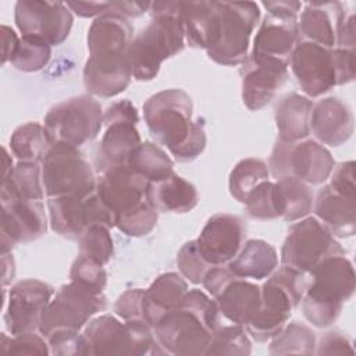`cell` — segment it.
Listing matches in <instances>:
<instances>
[{"instance_id":"obj_43","label":"cell","mask_w":356,"mask_h":356,"mask_svg":"<svg viewBox=\"0 0 356 356\" xmlns=\"http://www.w3.org/2000/svg\"><path fill=\"white\" fill-rule=\"evenodd\" d=\"M70 281L79 284L93 293H103L107 285V271L99 261L78 254L71 266Z\"/></svg>"},{"instance_id":"obj_4","label":"cell","mask_w":356,"mask_h":356,"mask_svg":"<svg viewBox=\"0 0 356 356\" xmlns=\"http://www.w3.org/2000/svg\"><path fill=\"white\" fill-rule=\"evenodd\" d=\"M152 19L131 42L128 61L132 78L152 81L164 60L181 53L185 46L182 1H156L149 8Z\"/></svg>"},{"instance_id":"obj_50","label":"cell","mask_w":356,"mask_h":356,"mask_svg":"<svg viewBox=\"0 0 356 356\" xmlns=\"http://www.w3.org/2000/svg\"><path fill=\"white\" fill-rule=\"evenodd\" d=\"M316 355H346L353 353V345L348 335L339 331H330L316 343Z\"/></svg>"},{"instance_id":"obj_41","label":"cell","mask_w":356,"mask_h":356,"mask_svg":"<svg viewBox=\"0 0 356 356\" xmlns=\"http://www.w3.org/2000/svg\"><path fill=\"white\" fill-rule=\"evenodd\" d=\"M51 57V46L46 42L31 38L21 36L18 47L11 57V65L22 72H36L47 65Z\"/></svg>"},{"instance_id":"obj_53","label":"cell","mask_w":356,"mask_h":356,"mask_svg":"<svg viewBox=\"0 0 356 356\" xmlns=\"http://www.w3.org/2000/svg\"><path fill=\"white\" fill-rule=\"evenodd\" d=\"M356 29H355V15L350 13L346 15L343 22L341 24L338 33H337V42L335 47L355 51V43H356Z\"/></svg>"},{"instance_id":"obj_34","label":"cell","mask_w":356,"mask_h":356,"mask_svg":"<svg viewBox=\"0 0 356 356\" xmlns=\"http://www.w3.org/2000/svg\"><path fill=\"white\" fill-rule=\"evenodd\" d=\"M128 165L149 182H157L174 174V161L153 142H142L129 157Z\"/></svg>"},{"instance_id":"obj_49","label":"cell","mask_w":356,"mask_h":356,"mask_svg":"<svg viewBox=\"0 0 356 356\" xmlns=\"http://www.w3.org/2000/svg\"><path fill=\"white\" fill-rule=\"evenodd\" d=\"M330 186L348 196L356 197V186H355V161H342L338 165L334 167L331 175H330Z\"/></svg>"},{"instance_id":"obj_1","label":"cell","mask_w":356,"mask_h":356,"mask_svg":"<svg viewBox=\"0 0 356 356\" xmlns=\"http://www.w3.org/2000/svg\"><path fill=\"white\" fill-rule=\"evenodd\" d=\"M134 28L128 18L106 11L88 29L89 58L83 67V85L90 96L114 97L132 79L128 50Z\"/></svg>"},{"instance_id":"obj_37","label":"cell","mask_w":356,"mask_h":356,"mask_svg":"<svg viewBox=\"0 0 356 356\" xmlns=\"http://www.w3.org/2000/svg\"><path fill=\"white\" fill-rule=\"evenodd\" d=\"M270 171L267 164L256 157H248L235 164L229 172L228 189L231 196L245 203L250 192L263 181H267Z\"/></svg>"},{"instance_id":"obj_13","label":"cell","mask_w":356,"mask_h":356,"mask_svg":"<svg viewBox=\"0 0 356 356\" xmlns=\"http://www.w3.org/2000/svg\"><path fill=\"white\" fill-rule=\"evenodd\" d=\"M103 114L102 104L93 96L79 95L54 104L43 122L54 142L81 147L99 135Z\"/></svg>"},{"instance_id":"obj_32","label":"cell","mask_w":356,"mask_h":356,"mask_svg":"<svg viewBox=\"0 0 356 356\" xmlns=\"http://www.w3.org/2000/svg\"><path fill=\"white\" fill-rule=\"evenodd\" d=\"M54 139L44 124L29 121L14 129L10 138V149L18 161L40 163L53 146Z\"/></svg>"},{"instance_id":"obj_24","label":"cell","mask_w":356,"mask_h":356,"mask_svg":"<svg viewBox=\"0 0 356 356\" xmlns=\"http://www.w3.org/2000/svg\"><path fill=\"white\" fill-rule=\"evenodd\" d=\"M299 40L298 18H280L267 14L256 32L250 54L275 58L289 65L291 54Z\"/></svg>"},{"instance_id":"obj_22","label":"cell","mask_w":356,"mask_h":356,"mask_svg":"<svg viewBox=\"0 0 356 356\" xmlns=\"http://www.w3.org/2000/svg\"><path fill=\"white\" fill-rule=\"evenodd\" d=\"M246 238V224L239 216L214 214L202 228L196 243L211 266L228 264L241 250Z\"/></svg>"},{"instance_id":"obj_36","label":"cell","mask_w":356,"mask_h":356,"mask_svg":"<svg viewBox=\"0 0 356 356\" xmlns=\"http://www.w3.org/2000/svg\"><path fill=\"white\" fill-rule=\"evenodd\" d=\"M275 184L280 189L284 206L282 220L295 222L307 217V214L313 210L314 203V196L310 186L292 177L275 179Z\"/></svg>"},{"instance_id":"obj_48","label":"cell","mask_w":356,"mask_h":356,"mask_svg":"<svg viewBox=\"0 0 356 356\" xmlns=\"http://www.w3.org/2000/svg\"><path fill=\"white\" fill-rule=\"evenodd\" d=\"M143 291L145 289L142 288H132L122 292L114 305V312L117 317H120L121 320L143 318L142 317Z\"/></svg>"},{"instance_id":"obj_16","label":"cell","mask_w":356,"mask_h":356,"mask_svg":"<svg viewBox=\"0 0 356 356\" xmlns=\"http://www.w3.org/2000/svg\"><path fill=\"white\" fill-rule=\"evenodd\" d=\"M51 229L63 238L78 241L83 231L93 224L114 228L117 217L95 192L88 197L60 196L47 200Z\"/></svg>"},{"instance_id":"obj_31","label":"cell","mask_w":356,"mask_h":356,"mask_svg":"<svg viewBox=\"0 0 356 356\" xmlns=\"http://www.w3.org/2000/svg\"><path fill=\"white\" fill-rule=\"evenodd\" d=\"M149 199L159 213H188L199 202V195L193 184L175 172L165 179L152 182Z\"/></svg>"},{"instance_id":"obj_18","label":"cell","mask_w":356,"mask_h":356,"mask_svg":"<svg viewBox=\"0 0 356 356\" xmlns=\"http://www.w3.org/2000/svg\"><path fill=\"white\" fill-rule=\"evenodd\" d=\"M54 288L44 281L26 278L8 292L4 323L11 335L39 331L42 314L54 296Z\"/></svg>"},{"instance_id":"obj_19","label":"cell","mask_w":356,"mask_h":356,"mask_svg":"<svg viewBox=\"0 0 356 356\" xmlns=\"http://www.w3.org/2000/svg\"><path fill=\"white\" fill-rule=\"evenodd\" d=\"M150 184L129 165H117L103 171L97 178L96 193L118 220L150 202Z\"/></svg>"},{"instance_id":"obj_30","label":"cell","mask_w":356,"mask_h":356,"mask_svg":"<svg viewBox=\"0 0 356 356\" xmlns=\"http://www.w3.org/2000/svg\"><path fill=\"white\" fill-rule=\"evenodd\" d=\"M239 278L266 280L278 267V254L273 245L263 239L243 242L238 254L227 264Z\"/></svg>"},{"instance_id":"obj_56","label":"cell","mask_w":356,"mask_h":356,"mask_svg":"<svg viewBox=\"0 0 356 356\" xmlns=\"http://www.w3.org/2000/svg\"><path fill=\"white\" fill-rule=\"evenodd\" d=\"M1 39H3V58H1V63L6 64L14 56V53L18 47V43H19V38L17 36L14 29H11L7 25H1Z\"/></svg>"},{"instance_id":"obj_2","label":"cell","mask_w":356,"mask_h":356,"mask_svg":"<svg viewBox=\"0 0 356 356\" xmlns=\"http://www.w3.org/2000/svg\"><path fill=\"white\" fill-rule=\"evenodd\" d=\"M143 118L153 138L179 163L197 159L207 143L204 124L193 120L192 97L182 89H165L143 104Z\"/></svg>"},{"instance_id":"obj_38","label":"cell","mask_w":356,"mask_h":356,"mask_svg":"<svg viewBox=\"0 0 356 356\" xmlns=\"http://www.w3.org/2000/svg\"><path fill=\"white\" fill-rule=\"evenodd\" d=\"M314 331L298 321L285 324L284 328L270 339V355H313L316 352Z\"/></svg>"},{"instance_id":"obj_39","label":"cell","mask_w":356,"mask_h":356,"mask_svg":"<svg viewBox=\"0 0 356 356\" xmlns=\"http://www.w3.org/2000/svg\"><path fill=\"white\" fill-rule=\"evenodd\" d=\"M248 214L256 220L282 218L284 206L275 181H263L245 200Z\"/></svg>"},{"instance_id":"obj_57","label":"cell","mask_w":356,"mask_h":356,"mask_svg":"<svg viewBox=\"0 0 356 356\" xmlns=\"http://www.w3.org/2000/svg\"><path fill=\"white\" fill-rule=\"evenodd\" d=\"M15 275V261L13 257V253H3L1 254V286L6 288L8 284H11L13 278Z\"/></svg>"},{"instance_id":"obj_44","label":"cell","mask_w":356,"mask_h":356,"mask_svg":"<svg viewBox=\"0 0 356 356\" xmlns=\"http://www.w3.org/2000/svg\"><path fill=\"white\" fill-rule=\"evenodd\" d=\"M177 266L179 274L189 282L197 285L202 284L211 266L199 252L196 239L189 241L181 246L177 254Z\"/></svg>"},{"instance_id":"obj_7","label":"cell","mask_w":356,"mask_h":356,"mask_svg":"<svg viewBox=\"0 0 356 356\" xmlns=\"http://www.w3.org/2000/svg\"><path fill=\"white\" fill-rule=\"evenodd\" d=\"M289 67L306 97H318L355 79V51L300 39L291 54Z\"/></svg>"},{"instance_id":"obj_10","label":"cell","mask_w":356,"mask_h":356,"mask_svg":"<svg viewBox=\"0 0 356 356\" xmlns=\"http://www.w3.org/2000/svg\"><path fill=\"white\" fill-rule=\"evenodd\" d=\"M44 195L50 197H88L96 192L97 179L79 147L54 142L42 161Z\"/></svg>"},{"instance_id":"obj_21","label":"cell","mask_w":356,"mask_h":356,"mask_svg":"<svg viewBox=\"0 0 356 356\" xmlns=\"http://www.w3.org/2000/svg\"><path fill=\"white\" fill-rule=\"evenodd\" d=\"M288 64L249 54L241 68L242 102L250 111L266 107L289 78Z\"/></svg>"},{"instance_id":"obj_45","label":"cell","mask_w":356,"mask_h":356,"mask_svg":"<svg viewBox=\"0 0 356 356\" xmlns=\"http://www.w3.org/2000/svg\"><path fill=\"white\" fill-rule=\"evenodd\" d=\"M157 218L159 211L152 204V202H147L134 213L118 218L115 227L128 236L140 238L153 231L157 224Z\"/></svg>"},{"instance_id":"obj_47","label":"cell","mask_w":356,"mask_h":356,"mask_svg":"<svg viewBox=\"0 0 356 356\" xmlns=\"http://www.w3.org/2000/svg\"><path fill=\"white\" fill-rule=\"evenodd\" d=\"M50 353L57 356L89 355L88 343L81 331H57L46 338Z\"/></svg>"},{"instance_id":"obj_14","label":"cell","mask_w":356,"mask_h":356,"mask_svg":"<svg viewBox=\"0 0 356 356\" xmlns=\"http://www.w3.org/2000/svg\"><path fill=\"white\" fill-rule=\"evenodd\" d=\"M106 306L107 302L103 293H93L70 281L58 288L44 309L39 332L47 338L57 331H81Z\"/></svg>"},{"instance_id":"obj_28","label":"cell","mask_w":356,"mask_h":356,"mask_svg":"<svg viewBox=\"0 0 356 356\" xmlns=\"http://www.w3.org/2000/svg\"><path fill=\"white\" fill-rule=\"evenodd\" d=\"M214 300L221 316L232 324L245 327L260 309L261 289L254 282L243 278H235L217 298H214Z\"/></svg>"},{"instance_id":"obj_29","label":"cell","mask_w":356,"mask_h":356,"mask_svg":"<svg viewBox=\"0 0 356 356\" xmlns=\"http://www.w3.org/2000/svg\"><path fill=\"white\" fill-rule=\"evenodd\" d=\"M313 102L299 93L284 96L275 106V125L278 140L295 143L310 135V114Z\"/></svg>"},{"instance_id":"obj_27","label":"cell","mask_w":356,"mask_h":356,"mask_svg":"<svg viewBox=\"0 0 356 356\" xmlns=\"http://www.w3.org/2000/svg\"><path fill=\"white\" fill-rule=\"evenodd\" d=\"M188 292L186 280L174 271L160 274L142 296V317L153 328Z\"/></svg>"},{"instance_id":"obj_20","label":"cell","mask_w":356,"mask_h":356,"mask_svg":"<svg viewBox=\"0 0 356 356\" xmlns=\"http://www.w3.org/2000/svg\"><path fill=\"white\" fill-rule=\"evenodd\" d=\"M47 229V217L42 200H1L0 253H8L17 243L36 241Z\"/></svg>"},{"instance_id":"obj_9","label":"cell","mask_w":356,"mask_h":356,"mask_svg":"<svg viewBox=\"0 0 356 356\" xmlns=\"http://www.w3.org/2000/svg\"><path fill=\"white\" fill-rule=\"evenodd\" d=\"M89 355H164L153 328L143 320H120L113 314L92 318L83 327Z\"/></svg>"},{"instance_id":"obj_46","label":"cell","mask_w":356,"mask_h":356,"mask_svg":"<svg viewBox=\"0 0 356 356\" xmlns=\"http://www.w3.org/2000/svg\"><path fill=\"white\" fill-rule=\"evenodd\" d=\"M1 352L7 355H40L50 353L47 339L39 332H24L7 337L1 334Z\"/></svg>"},{"instance_id":"obj_23","label":"cell","mask_w":356,"mask_h":356,"mask_svg":"<svg viewBox=\"0 0 356 356\" xmlns=\"http://www.w3.org/2000/svg\"><path fill=\"white\" fill-rule=\"evenodd\" d=\"M355 131L350 107L339 97L330 96L313 103L310 132L321 145L338 147L348 142Z\"/></svg>"},{"instance_id":"obj_17","label":"cell","mask_w":356,"mask_h":356,"mask_svg":"<svg viewBox=\"0 0 356 356\" xmlns=\"http://www.w3.org/2000/svg\"><path fill=\"white\" fill-rule=\"evenodd\" d=\"M14 21L22 36L58 46L70 36L74 17L67 4L60 1L19 0L14 7Z\"/></svg>"},{"instance_id":"obj_11","label":"cell","mask_w":356,"mask_h":356,"mask_svg":"<svg viewBox=\"0 0 356 356\" xmlns=\"http://www.w3.org/2000/svg\"><path fill=\"white\" fill-rule=\"evenodd\" d=\"M267 167L274 179L292 177L307 185H320L330 178L335 161L331 152L314 139L295 143L277 139Z\"/></svg>"},{"instance_id":"obj_52","label":"cell","mask_w":356,"mask_h":356,"mask_svg":"<svg viewBox=\"0 0 356 356\" xmlns=\"http://www.w3.org/2000/svg\"><path fill=\"white\" fill-rule=\"evenodd\" d=\"M111 6V1H68L67 7L82 18H97L104 14Z\"/></svg>"},{"instance_id":"obj_5","label":"cell","mask_w":356,"mask_h":356,"mask_svg":"<svg viewBox=\"0 0 356 356\" xmlns=\"http://www.w3.org/2000/svg\"><path fill=\"white\" fill-rule=\"evenodd\" d=\"M300 300L305 318L317 328L330 327L339 317L343 303L355 293L353 264L345 254L331 256L316 266Z\"/></svg>"},{"instance_id":"obj_55","label":"cell","mask_w":356,"mask_h":356,"mask_svg":"<svg viewBox=\"0 0 356 356\" xmlns=\"http://www.w3.org/2000/svg\"><path fill=\"white\" fill-rule=\"evenodd\" d=\"M150 8V3H139V1H111V6L107 11L120 14L125 18H136L140 17Z\"/></svg>"},{"instance_id":"obj_33","label":"cell","mask_w":356,"mask_h":356,"mask_svg":"<svg viewBox=\"0 0 356 356\" xmlns=\"http://www.w3.org/2000/svg\"><path fill=\"white\" fill-rule=\"evenodd\" d=\"M1 200L24 199L43 200L44 189L42 182L40 163L18 161L13 171L1 179Z\"/></svg>"},{"instance_id":"obj_42","label":"cell","mask_w":356,"mask_h":356,"mask_svg":"<svg viewBox=\"0 0 356 356\" xmlns=\"http://www.w3.org/2000/svg\"><path fill=\"white\" fill-rule=\"evenodd\" d=\"M79 254L90 257L100 264L106 266L114 253V243L110 234V228L93 224L89 225L78 239Z\"/></svg>"},{"instance_id":"obj_3","label":"cell","mask_w":356,"mask_h":356,"mask_svg":"<svg viewBox=\"0 0 356 356\" xmlns=\"http://www.w3.org/2000/svg\"><path fill=\"white\" fill-rule=\"evenodd\" d=\"M220 310L211 296L188 289L181 302L153 327L156 342L164 355H206L214 331L220 327Z\"/></svg>"},{"instance_id":"obj_25","label":"cell","mask_w":356,"mask_h":356,"mask_svg":"<svg viewBox=\"0 0 356 356\" xmlns=\"http://www.w3.org/2000/svg\"><path fill=\"white\" fill-rule=\"evenodd\" d=\"M346 15L339 1L307 3L298 19L300 39L330 49L335 47L338 29Z\"/></svg>"},{"instance_id":"obj_51","label":"cell","mask_w":356,"mask_h":356,"mask_svg":"<svg viewBox=\"0 0 356 356\" xmlns=\"http://www.w3.org/2000/svg\"><path fill=\"white\" fill-rule=\"evenodd\" d=\"M235 278H239L236 277L231 270L229 267L225 264V266H214L209 270V273L206 274L204 280H203V286L204 289L207 291V293L213 298H217L221 291L231 282L234 281Z\"/></svg>"},{"instance_id":"obj_40","label":"cell","mask_w":356,"mask_h":356,"mask_svg":"<svg viewBox=\"0 0 356 356\" xmlns=\"http://www.w3.org/2000/svg\"><path fill=\"white\" fill-rule=\"evenodd\" d=\"M252 353V342L243 325L232 324L218 327L210 341L206 355L248 356Z\"/></svg>"},{"instance_id":"obj_8","label":"cell","mask_w":356,"mask_h":356,"mask_svg":"<svg viewBox=\"0 0 356 356\" xmlns=\"http://www.w3.org/2000/svg\"><path fill=\"white\" fill-rule=\"evenodd\" d=\"M307 285L305 273L288 266L277 267L260 286V309L245 325L249 337L256 342L274 338L289 320L291 312L300 303Z\"/></svg>"},{"instance_id":"obj_6","label":"cell","mask_w":356,"mask_h":356,"mask_svg":"<svg viewBox=\"0 0 356 356\" xmlns=\"http://www.w3.org/2000/svg\"><path fill=\"white\" fill-rule=\"evenodd\" d=\"M259 19L260 7L254 1H214L207 56L221 65L243 64Z\"/></svg>"},{"instance_id":"obj_35","label":"cell","mask_w":356,"mask_h":356,"mask_svg":"<svg viewBox=\"0 0 356 356\" xmlns=\"http://www.w3.org/2000/svg\"><path fill=\"white\" fill-rule=\"evenodd\" d=\"M213 14L214 1H182V24L189 46L206 50Z\"/></svg>"},{"instance_id":"obj_12","label":"cell","mask_w":356,"mask_h":356,"mask_svg":"<svg viewBox=\"0 0 356 356\" xmlns=\"http://www.w3.org/2000/svg\"><path fill=\"white\" fill-rule=\"evenodd\" d=\"M339 254L345 250L330 229L316 217H305L289 227L280 260L282 266L310 274L323 260Z\"/></svg>"},{"instance_id":"obj_15","label":"cell","mask_w":356,"mask_h":356,"mask_svg":"<svg viewBox=\"0 0 356 356\" xmlns=\"http://www.w3.org/2000/svg\"><path fill=\"white\" fill-rule=\"evenodd\" d=\"M138 122V110L128 99L118 100L106 108L104 134L96 154V164L102 172L111 167L128 165L134 150L142 143Z\"/></svg>"},{"instance_id":"obj_54","label":"cell","mask_w":356,"mask_h":356,"mask_svg":"<svg viewBox=\"0 0 356 356\" xmlns=\"http://www.w3.org/2000/svg\"><path fill=\"white\" fill-rule=\"evenodd\" d=\"M261 6L268 11L270 15L280 18H298L302 8L299 1H263Z\"/></svg>"},{"instance_id":"obj_26","label":"cell","mask_w":356,"mask_h":356,"mask_svg":"<svg viewBox=\"0 0 356 356\" xmlns=\"http://www.w3.org/2000/svg\"><path fill=\"white\" fill-rule=\"evenodd\" d=\"M316 218L335 238H350L356 231V197L334 191L328 184L318 192L313 203Z\"/></svg>"}]
</instances>
